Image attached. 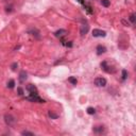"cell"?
Returning <instances> with one entry per match:
<instances>
[{
	"instance_id": "obj_11",
	"label": "cell",
	"mask_w": 136,
	"mask_h": 136,
	"mask_svg": "<svg viewBox=\"0 0 136 136\" xmlns=\"http://www.w3.org/2000/svg\"><path fill=\"white\" fill-rule=\"evenodd\" d=\"M101 68H102V69H103L104 71H105V72H111V70L108 69L110 67L107 66V62H106V61H104V62H102V63H101Z\"/></svg>"
},
{
	"instance_id": "obj_19",
	"label": "cell",
	"mask_w": 136,
	"mask_h": 136,
	"mask_svg": "<svg viewBox=\"0 0 136 136\" xmlns=\"http://www.w3.org/2000/svg\"><path fill=\"white\" fill-rule=\"evenodd\" d=\"M21 134H22V135H30V136H33V135H34V133L29 132V131H22Z\"/></svg>"
},
{
	"instance_id": "obj_12",
	"label": "cell",
	"mask_w": 136,
	"mask_h": 136,
	"mask_svg": "<svg viewBox=\"0 0 136 136\" xmlns=\"http://www.w3.org/2000/svg\"><path fill=\"white\" fill-rule=\"evenodd\" d=\"M29 33H31L33 36H35L36 38H39V37H40V36H39V32H38V31L36 30V29H34V30H30V31H29Z\"/></svg>"
},
{
	"instance_id": "obj_14",
	"label": "cell",
	"mask_w": 136,
	"mask_h": 136,
	"mask_svg": "<svg viewBox=\"0 0 136 136\" xmlns=\"http://www.w3.org/2000/svg\"><path fill=\"white\" fill-rule=\"evenodd\" d=\"M101 4L103 7L108 8V7H110V4H111V2H110V0H101Z\"/></svg>"
},
{
	"instance_id": "obj_1",
	"label": "cell",
	"mask_w": 136,
	"mask_h": 136,
	"mask_svg": "<svg viewBox=\"0 0 136 136\" xmlns=\"http://www.w3.org/2000/svg\"><path fill=\"white\" fill-rule=\"evenodd\" d=\"M27 100H29L31 102H38V103H45V100L42 99L38 96V93H32L30 94V96H28L26 98Z\"/></svg>"
},
{
	"instance_id": "obj_26",
	"label": "cell",
	"mask_w": 136,
	"mask_h": 136,
	"mask_svg": "<svg viewBox=\"0 0 136 136\" xmlns=\"http://www.w3.org/2000/svg\"><path fill=\"white\" fill-rule=\"evenodd\" d=\"M18 49H20V46H17V47L15 48V50H18Z\"/></svg>"
},
{
	"instance_id": "obj_25",
	"label": "cell",
	"mask_w": 136,
	"mask_h": 136,
	"mask_svg": "<svg viewBox=\"0 0 136 136\" xmlns=\"http://www.w3.org/2000/svg\"><path fill=\"white\" fill-rule=\"evenodd\" d=\"M78 1H79V2H81V3H82V4H84V6H85V2L83 1V0H78Z\"/></svg>"
},
{
	"instance_id": "obj_22",
	"label": "cell",
	"mask_w": 136,
	"mask_h": 136,
	"mask_svg": "<svg viewBox=\"0 0 136 136\" xmlns=\"http://www.w3.org/2000/svg\"><path fill=\"white\" fill-rule=\"evenodd\" d=\"M63 45L66 47H72V42H63Z\"/></svg>"
},
{
	"instance_id": "obj_6",
	"label": "cell",
	"mask_w": 136,
	"mask_h": 136,
	"mask_svg": "<svg viewBox=\"0 0 136 136\" xmlns=\"http://www.w3.org/2000/svg\"><path fill=\"white\" fill-rule=\"evenodd\" d=\"M96 51H97L98 55H101V54L106 52V48L104 47V46H102V45H98L97 48H96Z\"/></svg>"
},
{
	"instance_id": "obj_10",
	"label": "cell",
	"mask_w": 136,
	"mask_h": 136,
	"mask_svg": "<svg viewBox=\"0 0 136 136\" xmlns=\"http://www.w3.org/2000/svg\"><path fill=\"white\" fill-rule=\"evenodd\" d=\"M93 131L95 133H97V134H101L104 132V128L102 125H99V126H95V128L93 129Z\"/></svg>"
},
{
	"instance_id": "obj_7",
	"label": "cell",
	"mask_w": 136,
	"mask_h": 136,
	"mask_svg": "<svg viewBox=\"0 0 136 136\" xmlns=\"http://www.w3.org/2000/svg\"><path fill=\"white\" fill-rule=\"evenodd\" d=\"M27 90H28L30 94H32V93H38L37 92V88H36V86L33 85V84H28V85H27Z\"/></svg>"
},
{
	"instance_id": "obj_13",
	"label": "cell",
	"mask_w": 136,
	"mask_h": 136,
	"mask_svg": "<svg viewBox=\"0 0 136 136\" xmlns=\"http://www.w3.org/2000/svg\"><path fill=\"white\" fill-rule=\"evenodd\" d=\"M48 116L50 117L51 119H57V117H58L56 114H54L52 111H49V112H48Z\"/></svg>"
},
{
	"instance_id": "obj_9",
	"label": "cell",
	"mask_w": 136,
	"mask_h": 136,
	"mask_svg": "<svg viewBox=\"0 0 136 136\" xmlns=\"http://www.w3.org/2000/svg\"><path fill=\"white\" fill-rule=\"evenodd\" d=\"M26 80H27V74H26V71L22 70L19 72V82L24 83V82H26Z\"/></svg>"
},
{
	"instance_id": "obj_4",
	"label": "cell",
	"mask_w": 136,
	"mask_h": 136,
	"mask_svg": "<svg viewBox=\"0 0 136 136\" xmlns=\"http://www.w3.org/2000/svg\"><path fill=\"white\" fill-rule=\"evenodd\" d=\"M105 31H102V30H99V29H94L93 31V36L94 37H105Z\"/></svg>"
},
{
	"instance_id": "obj_8",
	"label": "cell",
	"mask_w": 136,
	"mask_h": 136,
	"mask_svg": "<svg viewBox=\"0 0 136 136\" xmlns=\"http://www.w3.org/2000/svg\"><path fill=\"white\" fill-rule=\"evenodd\" d=\"M88 30H89V26L87 24L82 25V27H81V35H85L88 32Z\"/></svg>"
},
{
	"instance_id": "obj_20",
	"label": "cell",
	"mask_w": 136,
	"mask_h": 136,
	"mask_svg": "<svg viewBox=\"0 0 136 136\" xmlns=\"http://www.w3.org/2000/svg\"><path fill=\"white\" fill-rule=\"evenodd\" d=\"M6 11H7V13H12L13 12V7L12 6H8L6 8Z\"/></svg>"
},
{
	"instance_id": "obj_3",
	"label": "cell",
	"mask_w": 136,
	"mask_h": 136,
	"mask_svg": "<svg viewBox=\"0 0 136 136\" xmlns=\"http://www.w3.org/2000/svg\"><path fill=\"white\" fill-rule=\"evenodd\" d=\"M95 85L98 86V87H104L106 85V80L102 78V77H99V78L95 79Z\"/></svg>"
},
{
	"instance_id": "obj_15",
	"label": "cell",
	"mask_w": 136,
	"mask_h": 136,
	"mask_svg": "<svg viewBox=\"0 0 136 136\" xmlns=\"http://www.w3.org/2000/svg\"><path fill=\"white\" fill-rule=\"evenodd\" d=\"M14 86H15V81H14V80H10V81L8 82V87H9V88H13Z\"/></svg>"
},
{
	"instance_id": "obj_2",
	"label": "cell",
	"mask_w": 136,
	"mask_h": 136,
	"mask_svg": "<svg viewBox=\"0 0 136 136\" xmlns=\"http://www.w3.org/2000/svg\"><path fill=\"white\" fill-rule=\"evenodd\" d=\"M4 120H6V123L8 125H10V126L14 125L15 122H16V119L12 115H10V114H7L6 116H4Z\"/></svg>"
},
{
	"instance_id": "obj_24",
	"label": "cell",
	"mask_w": 136,
	"mask_h": 136,
	"mask_svg": "<svg viewBox=\"0 0 136 136\" xmlns=\"http://www.w3.org/2000/svg\"><path fill=\"white\" fill-rule=\"evenodd\" d=\"M17 66H18L17 63H14V64L12 65V69H13V70H16V67H17Z\"/></svg>"
},
{
	"instance_id": "obj_5",
	"label": "cell",
	"mask_w": 136,
	"mask_h": 136,
	"mask_svg": "<svg viewBox=\"0 0 136 136\" xmlns=\"http://www.w3.org/2000/svg\"><path fill=\"white\" fill-rule=\"evenodd\" d=\"M66 34H67V31L64 29H60V30H57L56 32H54V36H55V37H60V38H62L63 36H65Z\"/></svg>"
},
{
	"instance_id": "obj_18",
	"label": "cell",
	"mask_w": 136,
	"mask_h": 136,
	"mask_svg": "<svg viewBox=\"0 0 136 136\" xmlns=\"http://www.w3.org/2000/svg\"><path fill=\"white\" fill-rule=\"evenodd\" d=\"M87 113H88L89 115H94L95 113H96V110H95L94 107H88L87 108Z\"/></svg>"
},
{
	"instance_id": "obj_17",
	"label": "cell",
	"mask_w": 136,
	"mask_h": 136,
	"mask_svg": "<svg viewBox=\"0 0 136 136\" xmlns=\"http://www.w3.org/2000/svg\"><path fill=\"white\" fill-rule=\"evenodd\" d=\"M121 72H122V80L124 81L126 78H128V71H126L125 69H122V71H121Z\"/></svg>"
},
{
	"instance_id": "obj_21",
	"label": "cell",
	"mask_w": 136,
	"mask_h": 136,
	"mask_svg": "<svg viewBox=\"0 0 136 136\" xmlns=\"http://www.w3.org/2000/svg\"><path fill=\"white\" fill-rule=\"evenodd\" d=\"M129 19H130V21L132 22V24H134V22H135V14H131Z\"/></svg>"
},
{
	"instance_id": "obj_23",
	"label": "cell",
	"mask_w": 136,
	"mask_h": 136,
	"mask_svg": "<svg viewBox=\"0 0 136 136\" xmlns=\"http://www.w3.org/2000/svg\"><path fill=\"white\" fill-rule=\"evenodd\" d=\"M17 90H18V95H20V96H22V95H24V89H22L21 87H18Z\"/></svg>"
},
{
	"instance_id": "obj_16",
	"label": "cell",
	"mask_w": 136,
	"mask_h": 136,
	"mask_svg": "<svg viewBox=\"0 0 136 136\" xmlns=\"http://www.w3.org/2000/svg\"><path fill=\"white\" fill-rule=\"evenodd\" d=\"M68 81H69V82L71 83V84H74V85H76L77 84V82H78V80H77L75 77H70L69 79H68Z\"/></svg>"
}]
</instances>
